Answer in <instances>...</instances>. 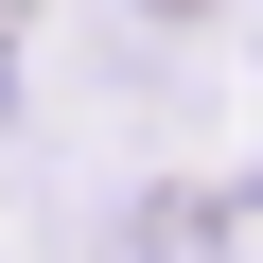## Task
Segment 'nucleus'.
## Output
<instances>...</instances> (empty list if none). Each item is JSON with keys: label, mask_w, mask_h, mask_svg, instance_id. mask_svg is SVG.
I'll use <instances>...</instances> for the list:
<instances>
[{"label": "nucleus", "mask_w": 263, "mask_h": 263, "mask_svg": "<svg viewBox=\"0 0 263 263\" xmlns=\"http://www.w3.org/2000/svg\"><path fill=\"white\" fill-rule=\"evenodd\" d=\"M141 18H193V0H141Z\"/></svg>", "instance_id": "1"}]
</instances>
